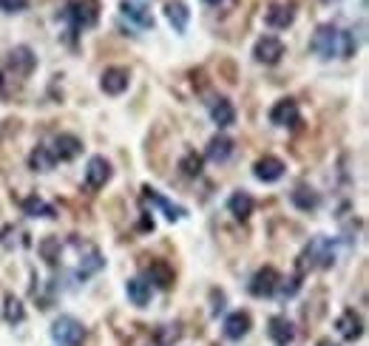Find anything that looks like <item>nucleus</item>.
I'll return each mask as SVG.
<instances>
[{
    "instance_id": "obj_31",
    "label": "nucleus",
    "mask_w": 369,
    "mask_h": 346,
    "mask_svg": "<svg viewBox=\"0 0 369 346\" xmlns=\"http://www.w3.org/2000/svg\"><path fill=\"white\" fill-rule=\"evenodd\" d=\"M358 51V40L352 31H341V57H355Z\"/></svg>"
},
{
    "instance_id": "obj_24",
    "label": "nucleus",
    "mask_w": 369,
    "mask_h": 346,
    "mask_svg": "<svg viewBox=\"0 0 369 346\" xmlns=\"http://www.w3.org/2000/svg\"><path fill=\"white\" fill-rule=\"evenodd\" d=\"M228 210L239 218V222H244L250 213H253V196L250 193H244V191H236L230 199H228Z\"/></svg>"
},
{
    "instance_id": "obj_18",
    "label": "nucleus",
    "mask_w": 369,
    "mask_h": 346,
    "mask_svg": "<svg viewBox=\"0 0 369 346\" xmlns=\"http://www.w3.org/2000/svg\"><path fill=\"white\" fill-rule=\"evenodd\" d=\"M148 284L160 287V290H171L173 287V270L168 261H153L148 267Z\"/></svg>"
},
{
    "instance_id": "obj_5",
    "label": "nucleus",
    "mask_w": 369,
    "mask_h": 346,
    "mask_svg": "<svg viewBox=\"0 0 369 346\" xmlns=\"http://www.w3.org/2000/svg\"><path fill=\"white\" fill-rule=\"evenodd\" d=\"M37 66V57L28 46H17L9 51V60H6V71H15V77H28Z\"/></svg>"
},
{
    "instance_id": "obj_33",
    "label": "nucleus",
    "mask_w": 369,
    "mask_h": 346,
    "mask_svg": "<svg viewBox=\"0 0 369 346\" xmlns=\"http://www.w3.org/2000/svg\"><path fill=\"white\" fill-rule=\"evenodd\" d=\"M318 346H338V343H332V340H327V338H324V340H318Z\"/></svg>"
},
{
    "instance_id": "obj_4",
    "label": "nucleus",
    "mask_w": 369,
    "mask_h": 346,
    "mask_svg": "<svg viewBox=\"0 0 369 346\" xmlns=\"http://www.w3.org/2000/svg\"><path fill=\"white\" fill-rule=\"evenodd\" d=\"M51 338H54L57 343H63V346H77V343H83L85 329H83V324H80L77 318L63 315V318H57V321L51 324Z\"/></svg>"
},
{
    "instance_id": "obj_25",
    "label": "nucleus",
    "mask_w": 369,
    "mask_h": 346,
    "mask_svg": "<svg viewBox=\"0 0 369 346\" xmlns=\"http://www.w3.org/2000/svg\"><path fill=\"white\" fill-rule=\"evenodd\" d=\"M119 9H122V15H126L131 23H137L139 28H153V15H151L145 6H139V3H128V0H126V3H122Z\"/></svg>"
},
{
    "instance_id": "obj_32",
    "label": "nucleus",
    "mask_w": 369,
    "mask_h": 346,
    "mask_svg": "<svg viewBox=\"0 0 369 346\" xmlns=\"http://www.w3.org/2000/svg\"><path fill=\"white\" fill-rule=\"evenodd\" d=\"M26 6H28V0H0V12H6V15L23 12Z\"/></svg>"
},
{
    "instance_id": "obj_26",
    "label": "nucleus",
    "mask_w": 369,
    "mask_h": 346,
    "mask_svg": "<svg viewBox=\"0 0 369 346\" xmlns=\"http://www.w3.org/2000/svg\"><path fill=\"white\" fill-rule=\"evenodd\" d=\"M23 213L32 216V218H51L54 216V207L46 205L43 199H37V196H28V199H23Z\"/></svg>"
},
{
    "instance_id": "obj_3",
    "label": "nucleus",
    "mask_w": 369,
    "mask_h": 346,
    "mask_svg": "<svg viewBox=\"0 0 369 346\" xmlns=\"http://www.w3.org/2000/svg\"><path fill=\"white\" fill-rule=\"evenodd\" d=\"M310 46H313V51H316L318 57H324V60H329V57H335V54H341V28L332 26V23L318 26L316 35H313V40H310Z\"/></svg>"
},
{
    "instance_id": "obj_17",
    "label": "nucleus",
    "mask_w": 369,
    "mask_h": 346,
    "mask_svg": "<svg viewBox=\"0 0 369 346\" xmlns=\"http://www.w3.org/2000/svg\"><path fill=\"white\" fill-rule=\"evenodd\" d=\"M250 315H248V312H230V315L225 318V335L230 338V340H241L244 335H248L250 332Z\"/></svg>"
},
{
    "instance_id": "obj_23",
    "label": "nucleus",
    "mask_w": 369,
    "mask_h": 346,
    "mask_svg": "<svg viewBox=\"0 0 369 346\" xmlns=\"http://www.w3.org/2000/svg\"><path fill=\"white\" fill-rule=\"evenodd\" d=\"M290 199H293V205H295L298 210H307V213H310V210H316V207L321 205V196H318V191H313V187H307V184L295 187Z\"/></svg>"
},
{
    "instance_id": "obj_14",
    "label": "nucleus",
    "mask_w": 369,
    "mask_h": 346,
    "mask_svg": "<svg viewBox=\"0 0 369 346\" xmlns=\"http://www.w3.org/2000/svg\"><path fill=\"white\" fill-rule=\"evenodd\" d=\"M335 327H338V332H341L344 340H358L363 335V321H361V315H358L355 309L341 312V315H338V321H335Z\"/></svg>"
},
{
    "instance_id": "obj_15",
    "label": "nucleus",
    "mask_w": 369,
    "mask_h": 346,
    "mask_svg": "<svg viewBox=\"0 0 369 346\" xmlns=\"http://www.w3.org/2000/svg\"><path fill=\"white\" fill-rule=\"evenodd\" d=\"M267 332H270V338H273L275 346H290V343L295 340V327H293V321H287L284 315L270 318Z\"/></svg>"
},
{
    "instance_id": "obj_27",
    "label": "nucleus",
    "mask_w": 369,
    "mask_h": 346,
    "mask_svg": "<svg viewBox=\"0 0 369 346\" xmlns=\"http://www.w3.org/2000/svg\"><path fill=\"white\" fill-rule=\"evenodd\" d=\"M202 165H205V159L196 153V150H188L182 156V162H179V168H182V173L184 176H191V179H196L199 173H202Z\"/></svg>"
},
{
    "instance_id": "obj_1",
    "label": "nucleus",
    "mask_w": 369,
    "mask_h": 346,
    "mask_svg": "<svg viewBox=\"0 0 369 346\" xmlns=\"http://www.w3.org/2000/svg\"><path fill=\"white\" fill-rule=\"evenodd\" d=\"M335 264V247H332V241L327 239V236H316L310 244H307V250H304V256H301V270H307V267H332Z\"/></svg>"
},
{
    "instance_id": "obj_28",
    "label": "nucleus",
    "mask_w": 369,
    "mask_h": 346,
    "mask_svg": "<svg viewBox=\"0 0 369 346\" xmlns=\"http://www.w3.org/2000/svg\"><path fill=\"white\" fill-rule=\"evenodd\" d=\"M28 165H32V171H49V168H54V156L49 148H37L28 156Z\"/></svg>"
},
{
    "instance_id": "obj_7",
    "label": "nucleus",
    "mask_w": 369,
    "mask_h": 346,
    "mask_svg": "<svg viewBox=\"0 0 369 346\" xmlns=\"http://www.w3.org/2000/svg\"><path fill=\"white\" fill-rule=\"evenodd\" d=\"M253 57H256V62H261V66H275V62L284 57V43H282L279 37L267 35V37H261V40L256 43Z\"/></svg>"
},
{
    "instance_id": "obj_2",
    "label": "nucleus",
    "mask_w": 369,
    "mask_h": 346,
    "mask_svg": "<svg viewBox=\"0 0 369 346\" xmlns=\"http://www.w3.org/2000/svg\"><path fill=\"white\" fill-rule=\"evenodd\" d=\"M63 17L71 23V28H91L100 20V0H71Z\"/></svg>"
},
{
    "instance_id": "obj_22",
    "label": "nucleus",
    "mask_w": 369,
    "mask_h": 346,
    "mask_svg": "<svg viewBox=\"0 0 369 346\" xmlns=\"http://www.w3.org/2000/svg\"><path fill=\"white\" fill-rule=\"evenodd\" d=\"M210 116H213V122H216L219 128H230V125L236 122V108H233V103H230V100L219 97L216 103L210 105Z\"/></svg>"
},
{
    "instance_id": "obj_34",
    "label": "nucleus",
    "mask_w": 369,
    "mask_h": 346,
    "mask_svg": "<svg viewBox=\"0 0 369 346\" xmlns=\"http://www.w3.org/2000/svg\"><path fill=\"white\" fill-rule=\"evenodd\" d=\"M205 3H210V6H219V3H222V0H205Z\"/></svg>"
},
{
    "instance_id": "obj_8",
    "label": "nucleus",
    "mask_w": 369,
    "mask_h": 346,
    "mask_svg": "<svg viewBox=\"0 0 369 346\" xmlns=\"http://www.w3.org/2000/svg\"><path fill=\"white\" fill-rule=\"evenodd\" d=\"M51 156H54V162L60 159V162H69V159H77V156L83 153V142L74 137V134H60V137H54V142H51Z\"/></svg>"
},
{
    "instance_id": "obj_29",
    "label": "nucleus",
    "mask_w": 369,
    "mask_h": 346,
    "mask_svg": "<svg viewBox=\"0 0 369 346\" xmlns=\"http://www.w3.org/2000/svg\"><path fill=\"white\" fill-rule=\"evenodd\" d=\"M3 318H6L9 324H20V321L26 318V309H23L20 298H15V295L6 298V304H3Z\"/></svg>"
},
{
    "instance_id": "obj_9",
    "label": "nucleus",
    "mask_w": 369,
    "mask_h": 346,
    "mask_svg": "<svg viewBox=\"0 0 369 346\" xmlns=\"http://www.w3.org/2000/svg\"><path fill=\"white\" fill-rule=\"evenodd\" d=\"M279 284H282L279 273H275L273 267H261V270L253 275V281H250V293H253L256 298H267V295H273L275 290H279Z\"/></svg>"
},
{
    "instance_id": "obj_13",
    "label": "nucleus",
    "mask_w": 369,
    "mask_h": 346,
    "mask_svg": "<svg viewBox=\"0 0 369 346\" xmlns=\"http://www.w3.org/2000/svg\"><path fill=\"white\" fill-rule=\"evenodd\" d=\"M293 20H295V6L293 3H273L264 12V23L270 28H287V26H293Z\"/></svg>"
},
{
    "instance_id": "obj_6",
    "label": "nucleus",
    "mask_w": 369,
    "mask_h": 346,
    "mask_svg": "<svg viewBox=\"0 0 369 346\" xmlns=\"http://www.w3.org/2000/svg\"><path fill=\"white\" fill-rule=\"evenodd\" d=\"M111 162L105 159V156H91L88 159V168H85V184L94 187V191H100V187H105L111 182Z\"/></svg>"
},
{
    "instance_id": "obj_12",
    "label": "nucleus",
    "mask_w": 369,
    "mask_h": 346,
    "mask_svg": "<svg viewBox=\"0 0 369 346\" xmlns=\"http://www.w3.org/2000/svg\"><path fill=\"white\" fill-rule=\"evenodd\" d=\"M253 176L259 182H279L284 176V162L279 159V156H261V159L253 165Z\"/></svg>"
},
{
    "instance_id": "obj_10",
    "label": "nucleus",
    "mask_w": 369,
    "mask_h": 346,
    "mask_svg": "<svg viewBox=\"0 0 369 346\" xmlns=\"http://www.w3.org/2000/svg\"><path fill=\"white\" fill-rule=\"evenodd\" d=\"M270 122L279 125V128H293V125H298V103L290 97L279 100L270 108Z\"/></svg>"
},
{
    "instance_id": "obj_35",
    "label": "nucleus",
    "mask_w": 369,
    "mask_h": 346,
    "mask_svg": "<svg viewBox=\"0 0 369 346\" xmlns=\"http://www.w3.org/2000/svg\"><path fill=\"white\" fill-rule=\"evenodd\" d=\"M324 3H332V0H324Z\"/></svg>"
},
{
    "instance_id": "obj_21",
    "label": "nucleus",
    "mask_w": 369,
    "mask_h": 346,
    "mask_svg": "<svg viewBox=\"0 0 369 346\" xmlns=\"http://www.w3.org/2000/svg\"><path fill=\"white\" fill-rule=\"evenodd\" d=\"M126 293H128L131 304H137V306H148V304H151V295H153V287L148 284L145 278H128Z\"/></svg>"
},
{
    "instance_id": "obj_20",
    "label": "nucleus",
    "mask_w": 369,
    "mask_h": 346,
    "mask_svg": "<svg viewBox=\"0 0 369 346\" xmlns=\"http://www.w3.org/2000/svg\"><path fill=\"white\" fill-rule=\"evenodd\" d=\"M165 17L173 26V31H184V28H188V20H191V9L184 6L182 0H168V3H165Z\"/></svg>"
},
{
    "instance_id": "obj_16",
    "label": "nucleus",
    "mask_w": 369,
    "mask_h": 346,
    "mask_svg": "<svg viewBox=\"0 0 369 346\" xmlns=\"http://www.w3.org/2000/svg\"><path fill=\"white\" fill-rule=\"evenodd\" d=\"M142 196H145L151 205H157V207H160V210H162V213L171 218V222H176V218H182V216H184V207H182V205H173V202H168L162 193H157V191H153L151 184H145V187H142Z\"/></svg>"
},
{
    "instance_id": "obj_19",
    "label": "nucleus",
    "mask_w": 369,
    "mask_h": 346,
    "mask_svg": "<svg viewBox=\"0 0 369 346\" xmlns=\"http://www.w3.org/2000/svg\"><path fill=\"white\" fill-rule=\"evenodd\" d=\"M207 159L210 162H228L230 159V153H233V139L225 137V134H216L210 142H207Z\"/></svg>"
},
{
    "instance_id": "obj_11",
    "label": "nucleus",
    "mask_w": 369,
    "mask_h": 346,
    "mask_svg": "<svg viewBox=\"0 0 369 346\" xmlns=\"http://www.w3.org/2000/svg\"><path fill=\"white\" fill-rule=\"evenodd\" d=\"M128 83H131V71L114 66V69H105V71H103L100 88H103L105 94H111V97H117V94H122V91L128 88Z\"/></svg>"
},
{
    "instance_id": "obj_30",
    "label": "nucleus",
    "mask_w": 369,
    "mask_h": 346,
    "mask_svg": "<svg viewBox=\"0 0 369 346\" xmlns=\"http://www.w3.org/2000/svg\"><path fill=\"white\" fill-rule=\"evenodd\" d=\"M40 256L46 259V264H57L60 261V241L57 239H43L40 241Z\"/></svg>"
}]
</instances>
